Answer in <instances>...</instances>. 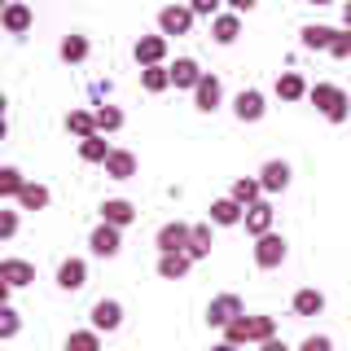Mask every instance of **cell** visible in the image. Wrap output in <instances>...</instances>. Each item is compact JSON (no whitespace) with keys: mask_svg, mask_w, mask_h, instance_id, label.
I'll use <instances>...</instances> for the list:
<instances>
[{"mask_svg":"<svg viewBox=\"0 0 351 351\" xmlns=\"http://www.w3.org/2000/svg\"><path fill=\"white\" fill-rule=\"evenodd\" d=\"M277 334V316H268V312H255V316H246L241 312L233 325H224V338L228 343H237V347H250V343H263V338H272Z\"/></svg>","mask_w":351,"mask_h":351,"instance_id":"6da1fadb","label":"cell"},{"mask_svg":"<svg viewBox=\"0 0 351 351\" xmlns=\"http://www.w3.org/2000/svg\"><path fill=\"white\" fill-rule=\"evenodd\" d=\"M307 101L316 106V114H321L325 123H347V114H351V97L338 84H312Z\"/></svg>","mask_w":351,"mask_h":351,"instance_id":"7a4b0ae2","label":"cell"},{"mask_svg":"<svg viewBox=\"0 0 351 351\" xmlns=\"http://www.w3.org/2000/svg\"><path fill=\"white\" fill-rule=\"evenodd\" d=\"M285 255H290V241H285L277 228L263 233V237H255V268L272 272V268H281V263H285Z\"/></svg>","mask_w":351,"mask_h":351,"instance_id":"3957f363","label":"cell"},{"mask_svg":"<svg viewBox=\"0 0 351 351\" xmlns=\"http://www.w3.org/2000/svg\"><path fill=\"white\" fill-rule=\"evenodd\" d=\"M154 246H158V255L189 250V246H193V224H184V219H167V224L154 233Z\"/></svg>","mask_w":351,"mask_h":351,"instance_id":"277c9868","label":"cell"},{"mask_svg":"<svg viewBox=\"0 0 351 351\" xmlns=\"http://www.w3.org/2000/svg\"><path fill=\"white\" fill-rule=\"evenodd\" d=\"M193 9L189 5H180V0H176V5H162L158 9V36H189V31H193Z\"/></svg>","mask_w":351,"mask_h":351,"instance_id":"5b68a950","label":"cell"},{"mask_svg":"<svg viewBox=\"0 0 351 351\" xmlns=\"http://www.w3.org/2000/svg\"><path fill=\"white\" fill-rule=\"evenodd\" d=\"M241 312H246L241 294H215V299L206 303V325H211V329H224V325H233Z\"/></svg>","mask_w":351,"mask_h":351,"instance_id":"8992f818","label":"cell"},{"mask_svg":"<svg viewBox=\"0 0 351 351\" xmlns=\"http://www.w3.org/2000/svg\"><path fill=\"white\" fill-rule=\"evenodd\" d=\"M88 250H93L97 259H114L119 250H123V228H114V224H97L93 233H88Z\"/></svg>","mask_w":351,"mask_h":351,"instance_id":"52a82bcc","label":"cell"},{"mask_svg":"<svg viewBox=\"0 0 351 351\" xmlns=\"http://www.w3.org/2000/svg\"><path fill=\"white\" fill-rule=\"evenodd\" d=\"M233 114H237V123H259V119L268 114V97H263L259 88H241L233 97Z\"/></svg>","mask_w":351,"mask_h":351,"instance_id":"ba28073f","label":"cell"},{"mask_svg":"<svg viewBox=\"0 0 351 351\" xmlns=\"http://www.w3.org/2000/svg\"><path fill=\"white\" fill-rule=\"evenodd\" d=\"M290 180H294V171H290V162H285V158H268V162H263V167H259V184H263V193H285V189H290Z\"/></svg>","mask_w":351,"mask_h":351,"instance_id":"9c48e42d","label":"cell"},{"mask_svg":"<svg viewBox=\"0 0 351 351\" xmlns=\"http://www.w3.org/2000/svg\"><path fill=\"white\" fill-rule=\"evenodd\" d=\"M132 58L136 66H167V36H136Z\"/></svg>","mask_w":351,"mask_h":351,"instance_id":"30bf717a","label":"cell"},{"mask_svg":"<svg viewBox=\"0 0 351 351\" xmlns=\"http://www.w3.org/2000/svg\"><path fill=\"white\" fill-rule=\"evenodd\" d=\"M193 106L202 110V114H215V110L224 106V84H219V75H211V71L202 75V84L193 88Z\"/></svg>","mask_w":351,"mask_h":351,"instance_id":"8fae6325","label":"cell"},{"mask_svg":"<svg viewBox=\"0 0 351 351\" xmlns=\"http://www.w3.org/2000/svg\"><path fill=\"white\" fill-rule=\"evenodd\" d=\"M88 316H93V329H97V334H114V329L123 325V303H119V299H97Z\"/></svg>","mask_w":351,"mask_h":351,"instance_id":"7c38bea8","label":"cell"},{"mask_svg":"<svg viewBox=\"0 0 351 351\" xmlns=\"http://www.w3.org/2000/svg\"><path fill=\"white\" fill-rule=\"evenodd\" d=\"M31 22H36V14H31V5H27V0H9V5H5V14H0V27H5L9 36H27V31H31Z\"/></svg>","mask_w":351,"mask_h":351,"instance_id":"4fadbf2b","label":"cell"},{"mask_svg":"<svg viewBox=\"0 0 351 351\" xmlns=\"http://www.w3.org/2000/svg\"><path fill=\"white\" fill-rule=\"evenodd\" d=\"M84 285H88V263H84L80 255L62 259V263H58V290L75 294V290H84Z\"/></svg>","mask_w":351,"mask_h":351,"instance_id":"5bb4252c","label":"cell"},{"mask_svg":"<svg viewBox=\"0 0 351 351\" xmlns=\"http://www.w3.org/2000/svg\"><path fill=\"white\" fill-rule=\"evenodd\" d=\"M272 219H277L272 202H268V197H259L255 206H246V219H241V228H246L250 237H263V233H272Z\"/></svg>","mask_w":351,"mask_h":351,"instance_id":"9a60e30c","label":"cell"},{"mask_svg":"<svg viewBox=\"0 0 351 351\" xmlns=\"http://www.w3.org/2000/svg\"><path fill=\"white\" fill-rule=\"evenodd\" d=\"M0 281L14 285V290H22V285L36 281V263H27V259H18V255H5V259H0Z\"/></svg>","mask_w":351,"mask_h":351,"instance_id":"2e32d148","label":"cell"},{"mask_svg":"<svg viewBox=\"0 0 351 351\" xmlns=\"http://www.w3.org/2000/svg\"><path fill=\"white\" fill-rule=\"evenodd\" d=\"M202 66H197L193 58H176L171 62V88H180V93H193L197 84H202Z\"/></svg>","mask_w":351,"mask_h":351,"instance_id":"e0dca14e","label":"cell"},{"mask_svg":"<svg viewBox=\"0 0 351 351\" xmlns=\"http://www.w3.org/2000/svg\"><path fill=\"white\" fill-rule=\"evenodd\" d=\"M272 93H277L281 101H303V97L312 93V84H307L299 71H281V75H277V84H272Z\"/></svg>","mask_w":351,"mask_h":351,"instance_id":"ac0fdd59","label":"cell"},{"mask_svg":"<svg viewBox=\"0 0 351 351\" xmlns=\"http://www.w3.org/2000/svg\"><path fill=\"white\" fill-rule=\"evenodd\" d=\"M237 36H241V14H233V9H224V14H215L211 18V40L215 44H237Z\"/></svg>","mask_w":351,"mask_h":351,"instance_id":"d6986e66","label":"cell"},{"mask_svg":"<svg viewBox=\"0 0 351 351\" xmlns=\"http://www.w3.org/2000/svg\"><path fill=\"white\" fill-rule=\"evenodd\" d=\"M241 219H246V206L233 202V197H215L211 202V224L215 228H237Z\"/></svg>","mask_w":351,"mask_h":351,"instance_id":"ffe728a7","label":"cell"},{"mask_svg":"<svg viewBox=\"0 0 351 351\" xmlns=\"http://www.w3.org/2000/svg\"><path fill=\"white\" fill-rule=\"evenodd\" d=\"M189 268H193L189 250H171V255H158V277H162V281H184V277H189Z\"/></svg>","mask_w":351,"mask_h":351,"instance_id":"44dd1931","label":"cell"},{"mask_svg":"<svg viewBox=\"0 0 351 351\" xmlns=\"http://www.w3.org/2000/svg\"><path fill=\"white\" fill-rule=\"evenodd\" d=\"M101 219L114 224V228H128V224H136V206H132L128 197H106V202H101Z\"/></svg>","mask_w":351,"mask_h":351,"instance_id":"7402d4cb","label":"cell"},{"mask_svg":"<svg viewBox=\"0 0 351 351\" xmlns=\"http://www.w3.org/2000/svg\"><path fill=\"white\" fill-rule=\"evenodd\" d=\"M88 53H93V44H88V36H80V31L62 36V44H58V58H62L66 66H80V62H88Z\"/></svg>","mask_w":351,"mask_h":351,"instance_id":"603a6c76","label":"cell"},{"mask_svg":"<svg viewBox=\"0 0 351 351\" xmlns=\"http://www.w3.org/2000/svg\"><path fill=\"white\" fill-rule=\"evenodd\" d=\"M290 307H294V316H321L325 312V294L316 290V285H303V290H294Z\"/></svg>","mask_w":351,"mask_h":351,"instance_id":"cb8c5ba5","label":"cell"},{"mask_svg":"<svg viewBox=\"0 0 351 351\" xmlns=\"http://www.w3.org/2000/svg\"><path fill=\"white\" fill-rule=\"evenodd\" d=\"M299 44L307 53H329V44H334V27H321V22H307L299 31Z\"/></svg>","mask_w":351,"mask_h":351,"instance_id":"d4e9b609","label":"cell"},{"mask_svg":"<svg viewBox=\"0 0 351 351\" xmlns=\"http://www.w3.org/2000/svg\"><path fill=\"white\" fill-rule=\"evenodd\" d=\"M106 176H110V180H119V184L132 180V176H136V154H132V149H114L106 158Z\"/></svg>","mask_w":351,"mask_h":351,"instance_id":"484cf974","label":"cell"},{"mask_svg":"<svg viewBox=\"0 0 351 351\" xmlns=\"http://www.w3.org/2000/svg\"><path fill=\"white\" fill-rule=\"evenodd\" d=\"M228 197H233V202H241V206H255L259 197H268V193H263L259 176H237V180H233V189H228Z\"/></svg>","mask_w":351,"mask_h":351,"instance_id":"4316f807","label":"cell"},{"mask_svg":"<svg viewBox=\"0 0 351 351\" xmlns=\"http://www.w3.org/2000/svg\"><path fill=\"white\" fill-rule=\"evenodd\" d=\"M66 132H71L75 141L97 136V110H71V114H66Z\"/></svg>","mask_w":351,"mask_h":351,"instance_id":"83f0119b","label":"cell"},{"mask_svg":"<svg viewBox=\"0 0 351 351\" xmlns=\"http://www.w3.org/2000/svg\"><path fill=\"white\" fill-rule=\"evenodd\" d=\"M49 202H53V193H49V184H40V180H27V189L18 193V206H22V211H44Z\"/></svg>","mask_w":351,"mask_h":351,"instance_id":"f1b7e54d","label":"cell"},{"mask_svg":"<svg viewBox=\"0 0 351 351\" xmlns=\"http://www.w3.org/2000/svg\"><path fill=\"white\" fill-rule=\"evenodd\" d=\"M110 154H114V145H110L101 132H97V136H88V141H80V158H84V162H97V167H106Z\"/></svg>","mask_w":351,"mask_h":351,"instance_id":"f546056e","label":"cell"},{"mask_svg":"<svg viewBox=\"0 0 351 351\" xmlns=\"http://www.w3.org/2000/svg\"><path fill=\"white\" fill-rule=\"evenodd\" d=\"M22 189H27V176H22L14 162H5V167H0V197H5V202H18Z\"/></svg>","mask_w":351,"mask_h":351,"instance_id":"4dcf8cb0","label":"cell"},{"mask_svg":"<svg viewBox=\"0 0 351 351\" xmlns=\"http://www.w3.org/2000/svg\"><path fill=\"white\" fill-rule=\"evenodd\" d=\"M141 88H145V93H167L171 66H141Z\"/></svg>","mask_w":351,"mask_h":351,"instance_id":"1f68e13d","label":"cell"},{"mask_svg":"<svg viewBox=\"0 0 351 351\" xmlns=\"http://www.w3.org/2000/svg\"><path fill=\"white\" fill-rule=\"evenodd\" d=\"M62 347L66 351H101V334H97L93 325H88V329H71Z\"/></svg>","mask_w":351,"mask_h":351,"instance_id":"d6a6232c","label":"cell"},{"mask_svg":"<svg viewBox=\"0 0 351 351\" xmlns=\"http://www.w3.org/2000/svg\"><path fill=\"white\" fill-rule=\"evenodd\" d=\"M211 246H215V237H211V219L206 224H193V246H189V259H206L211 255Z\"/></svg>","mask_w":351,"mask_h":351,"instance_id":"836d02e7","label":"cell"},{"mask_svg":"<svg viewBox=\"0 0 351 351\" xmlns=\"http://www.w3.org/2000/svg\"><path fill=\"white\" fill-rule=\"evenodd\" d=\"M123 123H128V119H123V110H119V106H97V132H101V136L119 132Z\"/></svg>","mask_w":351,"mask_h":351,"instance_id":"e575fe53","label":"cell"},{"mask_svg":"<svg viewBox=\"0 0 351 351\" xmlns=\"http://www.w3.org/2000/svg\"><path fill=\"white\" fill-rule=\"evenodd\" d=\"M18 329H22L18 307H14V303H0V338H5V343H14V338H18Z\"/></svg>","mask_w":351,"mask_h":351,"instance_id":"d590c367","label":"cell"},{"mask_svg":"<svg viewBox=\"0 0 351 351\" xmlns=\"http://www.w3.org/2000/svg\"><path fill=\"white\" fill-rule=\"evenodd\" d=\"M22 206H9V211H0V241H14L18 237V224H22Z\"/></svg>","mask_w":351,"mask_h":351,"instance_id":"8d00e7d4","label":"cell"},{"mask_svg":"<svg viewBox=\"0 0 351 351\" xmlns=\"http://www.w3.org/2000/svg\"><path fill=\"white\" fill-rule=\"evenodd\" d=\"M329 58L347 62L351 58V31H334V44H329Z\"/></svg>","mask_w":351,"mask_h":351,"instance_id":"74e56055","label":"cell"},{"mask_svg":"<svg viewBox=\"0 0 351 351\" xmlns=\"http://www.w3.org/2000/svg\"><path fill=\"white\" fill-rule=\"evenodd\" d=\"M184 5H189L197 18H215V14H224V0H184Z\"/></svg>","mask_w":351,"mask_h":351,"instance_id":"f35d334b","label":"cell"},{"mask_svg":"<svg viewBox=\"0 0 351 351\" xmlns=\"http://www.w3.org/2000/svg\"><path fill=\"white\" fill-rule=\"evenodd\" d=\"M294 351H334V338H329V334H307Z\"/></svg>","mask_w":351,"mask_h":351,"instance_id":"ab89813d","label":"cell"},{"mask_svg":"<svg viewBox=\"0 0 351 351\" xmlns=\"http://www.w3.org/2000/svg\"><path fill=\"white\" fill-rule=\"evenodd\" d=\"M259 351H294V347L285 343L281 334H272V338H263V343H259Z\"/></svg>","mask_w":351,"mask_h":351,"instance_id":"60d3db41","label":"cell"},{"mask_svg":"<svg viewBox=\"0 0 351 351\" xmlns=\"http://www.w3.org/2000/svg\"><path fill=\"white\" fill-rule=\"evenodd\" d=\"M233 14H250V9H259V0H224Z\"/></svg>","mask_w":351,"mask_h":351,"instance_id":"b9f144b4","label":"cell"},{"mask_svg":"<svg viewBox=\"0 0 351 351\" xmlns=\"http://www.w3.org/2000/svg\"><path fill=\"white\" fill-rule=\"evenodd\" d=\"M343 31H351V0H343Z\"/></svg>","mask_w":351,"mask_h":351,"instance_id":"7bdbcfd3","label":"cell"},{"mask_svg":"<svg viewBox=\"0 0 351 351\" xmlns=\"http://www.w3.org/2000/svg\"><path fill=\"white\" fill-rule=\"evenodd\" d=\"M211 351H241V347H237V343H228V338H224V343H215Z\"/></svg>","mask_w":351,"mask_h":351,"instance_id":"ee69618b","label":"cell"},{"mask_svg":"<svg viewBox=\"0 0 351 351\" xmlns=\"http://www.w3.org/2000/svg\"><path fill=\"white\" fill-rule=\"evenodd\" d=\"M303 5H316V9H321V5H338V0H303Z\"/></svg>","mask_w":351,"mask_h":351,"instance_id":"f6af8a7d","label":"cell"}]
</instances>
